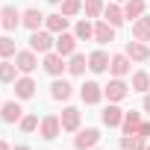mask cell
<instances>
[{
	"mask_svg": "<svg viewBox=\"0 0 150 150\" xmlns=\"http://www.w3.org/2000/svg\"><path fill=\"white\" fill-rule=\"evenodd\" d=\"M135 135L147 138V135H150V124H147V121H141V127H138V132H135Z\"/></svg>",
	"mask_w": 150,
	"mask_h": 150,
	"instance_id": "obj_34",
	"label": "cell"
},
{
	"mask_svg": "<svg viewBox=\"0 0 150 150\" xmlns=\"http://www.w3.org/2000/svg\"><path fill=\"white\" fill-rule=\"evenodd\" d=\"M74 50H77V35L59 33V38H56V53H59V56H74Z\"/></svg>",
	"mask_w": 150,
	"mask_h": 150,
	"instance_id": "obj_4",
	"label": "cell"
},
{
	"mask_svg": "<svg viewBox=\"0 0 150 150\" xmlns=\"http://www.w3.org/2000/svg\"><path fill=\"white\" fill-rule=\"evenodd\" d=\"M0 150H12V147H9V144H6L3 138H0Z\"/></svg>",
	"mask_w": 150,
	"mask_h": 150,
	"instance_id": "obj_35",
	"label": "cell"
},
{
	"mask_svg": "<svg viewBox=\"0 0 150 150\" xmlns=\"http://www.w3.org/2000/svg\"><path fill=\"white\" fill-rule=\"evenodd\" d=\"M127 56H129V59H135V62H147L150 50H147V44H144V41H129V44H127Z\"/></svg>",
	"mask_w": 150,
	"mask_h": 150,
	"instance_id": "obj_12",
	"label": "cell"
},
{
	"mask_svg": "<svg viewBox=\"0 0 150 150\" xmlns=\"http://www.w3.org/2000/svg\"><path fill=\"white\" fill-rule=\"evenodd\" d=\"M80 9H83V0H62V15L65 18H74Z\"/></svg>",
	"mask_w": 150,
	"mask_h": 150,
	"instance_id": "obj_29",
	"label": "cell"
},
{
	"mask_svg": "<svg viewBox=\"0 0 150 150\" xmlns=\"http://www.w3.org/2000/svg\"><path fill=\"white\" fill-rule=\"evenodd\" d=\"M97 141H100V132L94 127H88V129H83L77 138H74V147H77V150H91Z\"/></svg>",
	"mask_w": 150,
	"mask_h": 150,
	"instance_id": "obj_1",
	"label": "cell"
},
{
	"mask_svg": "<svg viewBox=\"0 0 150 150\" xmlns=\"http://www.w3.org/2000/svg\"><path fill=\"white\" fill-rule=\"evenodd\" d=\"M50 3H62V0H50Z\"/></svg>",
	"mask_w": 150,
	"mask_h": 150,
	"instance_id": "obj_38",
	"label": "cell"
},
{
	"mask_svg": "<svg viewBox=\"0 0 150 150\" xmlns=\"http://www.w3.org/2000/svg\"><path fill=\"white\" fill-rule=\"evenodd\" d=\"M121 127H124V135H135L138 127H141V115H138V112H124Z\"/></svg>",
	"mask_w": 150,
	"mask_h": 150,
	"instance_id": "obj_15",
	"label": "cell"
},
{
	"mask_svg": "<svg viewBox=\"0 0 150 150\" xmlns=\"http://www.w3.org/2000/svg\"><path fill=\"white\" fill-rule=\"evenodd\" d=\"M80 94H83V100H86V103H100V97H103V88H100L97 83H86Z\"/></svg>",
	"mask_w": 150,
	"mask_h": 150,
	"instance_id": "obj_19",
	"label": "cell"
},
{
	"mask_svg": "<svg viewBox=\"0 0 150 150\" xmlns=\"http://www.w3.org/2000/svg\"><path fill=\"white\" fill-rule=\"evenodd\" d=\"M144 150H150V144H147V147H144Z\"/></svg>",
	"mask_w": 150,
	"mask_h": 150,
	"instance_id": "obj_39",
	"label": "cell"
},
{
	"mask_svg": "<svg viewBox=\"0 0 150 150\" xmlns=\"http://www.w3.org/2000/svg\"><path fill=\"white\" fill-rule=\"evenodd\" d=\"M15 150H30V147H24V144H18V147H15Z\"/></svg>",
	"mask_w": 150,
	"mask_h": 150,
	"instance_id": "obj_37",
	"label": "cell"
},
{
	"mask_svg": "<svg viewBox=\"0 0 150 150\" xmlns=\"http://www.w3.org/2000/svg\"><path fill=\"white\" fill-rule=\"evenodd\" d=\"M103 15H106V24H112V27H121L124 24V9L121 6H106Z\"/></svg>",
	"mask_w": 150,
	"mask_h": 150,
	"instance_id": "obj_25",
	"label": "cell"
},
{
	"mask_svg": "<svg viewBox=\"0 0 150 150\" xmlns=\"http://www.w3.org/2000/svg\"><path fill=\"white\" fill-rule=\"evenodd\" d=\"M15 94H18L21 100L33 97V94H35V83H33L30 77H21V80H15Z\"/></svg>",
	"mask_w": 150,
	"mask_h": 150,
	"instance_id": "obj_17",
	"label": "cell"
},
{
	"mask_svg": "<svg viewBox=\"0 0 150 150\" xmlns=\"http://www.w3.org/2000/svg\"><path fill=\"white\" fill-rule=\"evenodd\" d=\"M12 53H15V41L9 35H3L0 38V56H12Z\"/></svg>",
	"mask_w": 150,
	"mask_h": 150,
	"instance_id": "obj_32",
	"label": "cell"
},
{
	"mask_svg": "<svg viewBox=\"0 0 150 150\" xmlns=\"http://www.w3.org/2000/svg\"><path fill=\"white\" fill-rule=\"evenodd\" d=\"M109 62H112V59H109V56H106L103 50H94V53L88 56V68H91L94 74H103V71L109 68Z\"/></svg>",
	"mask_w": 150,
	"mask_h": 150,
	"instance_id": "obj_13",
	"label": "cell"
},
{
	"mask_svg": "<svg viewBox=\"0 0 150 150\" xmlns=\"http://www.w3.org/2000/svg\"><path fill=\"white\" fill-rule=\"evenodd\" d=\"M94 38H97L100 44H109V41H115V27H112V24H106V21H100V24L94 27Z\"/></svg>",
	"mask_w": 150,
	"mask_h": 150,
	"instance_id": "obj_16",
	"label": "cell"
},
{
	"mask_svg": "<svg viewBox=\"0 0 150 150\" xmlns=\"http://www.w3.org/2000/svg\"><path fill=\"white\" fill-rule=\"evenodd\" d=\"M21 115H24V109H21L15 100H9V103H3V106H0V118H3L6 124H15V121H21Z\"/></svg>",
	"mask_w": 150,
	"mask_h": 150,
	"instance_id": "obj_7",
	"label": "cell"
},
{
	"mask_svg": "<svg viewBox=\"0 0 150 150\" xmlns=\"http://www.w3.org/2000/svg\"><path fill=\"white\" fill-rule=\"evenodd\" d=\"M21 24V12L15 6H6L3 12H0V27H6V30H15Z\"/></svg>",
	"mask_w": 150,
	"mask_h": 150,
	"instance_id": "obj_10",
	"label": "cell"
},
{
	"mask_svg": "<svg viewBox=\"0 0 150 150\" xmlns=\"http://www.w3.org/2000/svg\"><path fill=\"white\" fill-rule=\"evenodd\" d=\"M74 35H77V41H88V38H94V27L88 21H80L77 30H74Z\"/></svg>",
	"mask_w": 150,
	"mask_h": 150,
	"instance_id": "obj_26",
	"label": "cell"
},
{
	"mask_svg": "<svg viewBox=\"0 0 150 150\" xmlns=\"http://www.w3.org/2000/svg\"><path fill=\"white\" fill-rule=\"evenodd\" d=\"M132 35L138 38V41H150V18H138L135 24H132Z\"/></svg>",
	"mask_w": 150,
	"mask_h": 150,
	"instance_id": "obj_21",
	"label": "cell"
},
{
	"mask_svg": "<svg viewBox=\"0 0 150 150\" xmlns=\"http://www.w3.org/2000/svg\"><path fill=\"white\" fill-rule=\"evenodd\" d=\"M44 24H47V30H50V33H65V27H68V18L59 12V15H47V18H44Z\"/></svg>",
	"mask_w": 150,
	"mask_h": 150,
	"instance_id": "obj_22",
	"label": "cell"
},
{
	"mask_svg": "<svg viewBox=\"0 0 150 150\" xmlns=\"http://www.w3.org/2000/svg\"><path fill=\"white\" fill-rule=\"evenodd\" d=\"M62 129H68V132H74V129H77L80 127V109H74V106H68L65 112H62Z\"/></svg>",
	"mask_w": 150,
	"mask_h": 150,
	"instance_id": "obj_9",
	"label": "cell"
},
{
	"mask_svg": "<svg viewBox=\"0 0 150 150\" xmlns=\"http://www.w3.org/2000/svg\"><path fill=\"white\" fill-rule=\"evenodd\" d=\"M103 12V0H86V15L88 18H97Z\"/></svg>",
	"mask_w": 150,
	"mask_h": 150,
	"instance_id": "obj_31",
	"label": "cell"
},
{
	"mask_svg": "<svg viewBox=\"0 0 150 150\" xmlns=\"http://www.w3.org/2000/svg\"><path fill=\"white\" fill-rule=\"evenodd\" d=\"M21 24H24L27 30H33V33H35V30H38V27L44 24V15H41L38 9H27V12L21 15Z\"/></svg>",
	"mask_w": 150,
	"mask_h": 150,
	"instance_id": "obj_11",
	"label": "cell"
},
{
	"mask_svg": "<svg viewBox=\"0 0 150 150\" xmlns=\"http://www.w3.org/2000/svg\"><path fill=\"white\" fill-rule=\"evenodd\" d=\"M127 91H129V88H127V83H124L121 77H115V80H112V83H109V86L103 88V94H106V97H109L112 103L124 100V97H127Z\"/></svg>",
	"mask_w": 150,
	"mask_h": 150,
	"instance_id": "obj_3",
	"label": "cell"
},
{
	"mask_svg": "<svg viewBox=\"0 0 150 150\" xmlns=\"http://www.w3.org/2000/svg\"><path fill=\"white\" fill-rule=\"evenodd\" d=\"M144 109H147V112H150V94H147V97H144Z\"/></svg>",
	"mask_w": 150,
	"mask_h": 150,
	"instance_id": "obj_36",
	"label": "cell"
},
{
	"mask_svg": "<svg viewBox=\"0 0 150 150\" xmlns=\"http://www.w3.org/2000/svg\"><path fill=\"white\" fill-rule=\"evenodd\" d=\"M86 68H88V59H86V56H80V53H74V56H71V65H68V71L74 74V77L86 74Z\"/></svg>",
	"mask_w": 150,
	"mask_h": 150,
	"instance_id": "obj_24",
	"label": "cell"
},
{
	"mask_svg": "<svg viewBox=\"0 0 150 150\" xmlns=\"http://www.w3.org/2000/svg\"><path fill=\"white\" fill-rule=\"evenodd\" d=\"M121 147H124V150H144L147 144H144L141 135H124V138H121Z\"/></svg>",
	"mask_w": 150,
	"mask_h": 150,
	"instance_id": "obj_27",
	"label": "cell"
},
{
	"mask_svg": "<svg viewBox=\"0 0 150 150\" xmlns=\"http://www.w3.org/2000/svg\"><path fill=\"white\" fill-rule=\"evenodd\" d=\"M56 41H53V35H50V30L47 33H33V38H30V47L35 50V53H50V47H53Z\"/></svg>",
	"mask_w": 150,
	"mask_h": 150,
	"instance_id": "obj_2",
	"label": "cell"
},
{
	"mask_svg": "<svg viewBox=\"0 0 150 150\" xmlns=\"http://www.w3.org/2000/svg\"><path fill=\"white\" fill-rule=\"evenodd\" d=\"M44 71L50 74V77H59V74L65 71V62L59 53H44Z\"/></svg>",
	"mask_w": 150,
	"mask_h": 150,
	"instance_id": "obj_8",
	"label": "cell"
},
{
	"mask_svg": "<svg viewBox=\"0 0 150 150\" xmlns=\"http://www.w3.org/2000/svg\"><path fill=\"white\" fill-rule=\"evenodd\" d=\"M59 129H62V121H59L56 115H47V118L41 121V138H47V141H53V138L59 135Z\"/></svg>",
	"mask_w": 150,
	"mask_h": 150,
	"instance_id": "obj_6",
	"label": "cell"
},
{
	"mask_svg": "<svg viewBox=\"0 0 150 150\" xmlns=\"http://www.w3.org/2000/svg\"><path fill=\"white\" fill-rule=\"evenodd\" d=\"M100 118H103V124H106V127H121V121H124V112H121L118 106H106Z\"/></svg>",
	"mask_w": 150,
	"mask_h": 150,
	"instance_id": "obj_20",
	"label": "cell"
},
{
	"mask_svg": "<svg viewBox=\"0 0 150 150\" xmlns=\"http://www.w3.org/2000/svg\"><path fill=\"white\" fill-rule=\"evenodd\" d=\"M15 71H18V65L3 62V65H0V83H12L15 80Z\"/></svg>",
	"mask_w": 150,
	"mask_h": 150,
	"instance_id": "obj_30",
	"label": "cell"
},
{
	"mask_svg": "<svg viewBox=\"0 0 150 150\" xmlns=\"http://www.w3.org/2000/svg\"><path fill=\"white\" fill-rule=\"evenodd\" d=\"M71 94H74V88H71L68 80H56V83L50 86V97H53V100H68Z\"/></svg>",
	"mask_w": 150,
	"mask_h": 150,
	"instance_id": "obj_14",
	"label": "cell"
},
{
	"mask_svg": "<svg viewBox=\"0 0 150 150\" xmlns=\"http://www.w3.org/2000/svg\"><path fill=\"white\" fill-rule=\"evenodd\" d=\"M109 71L115 74V77H124V74H129V56H112V62H109Z\"/></svg>",
	"mask_w": 150,
	"mask_h": 150,
	"instance_id": "obj_18",
	"label": "cell"
},
{
	"mask_svg": "<svg viewBox=\"0 0 150 150\" xmlns=\"http://www.w3.org/2000/svg\"><path fill=\"white\" fill-rule=\"evenodd\" d=\"M147 88H150V77H147V71L132 74V91H147Z\"/></svg>",
	"mask_w": 150,
	"mask_h": 150,
	"instance_id": "obj_28",
	"label": "cell"
},
{
	"mask_svg": "<svg viewBox=\"0 0 150 150\" xmlns=\"http://www.w3.org/2000/svg\"><path fill=\"white\" fill-rule=\"evenodd\" d=\"M35 127H38V118H35V115H24V118H21V129H24V132H33Z\"/></svg>",
	"mask_w": 150,
	"mask_h": 150,
	"instance_id": "obj_33",
	"label": "cell"
},
{
	"mask_svg": "<svg viewBox=\"0 0 150 150\" xmlns=\"http://www.w3.org/2000/svg\"><path fill=\"white\" fill-rule=\"evenodd\" d=\"M144 15V0H127V6H124V18H141Z\"/></svg>",
	"mask_w": 150,
	"mask_h": 150,
	"instance_id": "obj_23",
	"label": "cell"
},
{
	"mask_svg": "<svg viewBox=\"0 0 150 150\" xmlns=\"http://www.w3.org/2000/svg\"><path fill=\"white\" fill-rule=\"evenodd\" d=\"M15 65H18V71H24V74H30V71H35V50H21V53H15Z\"/></svg>",
	"mask_w": 150,
	"mask_h": 150,
	"instance_id": "obj_5",
	"label": "cell"
}]
</instances>
